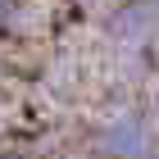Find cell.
<instances>
[{
    "mask_svg": "<svg viewBox=\"0 0 159 159\" xmlns=\"http://www.w3.org/2000/svg\"><path fill=\"white\" fill-rule=\"evenodd\" d=\"M18 18V0H0V27H9Z\"/></svg>",
    "mask_w": 159,
    "mask_h": 159,
    "instance_id": "6da1fadb",
    "label": "cell"
}]
</instances>
